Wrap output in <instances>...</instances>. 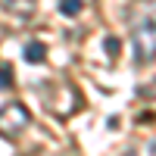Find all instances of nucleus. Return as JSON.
<instances>
[{
  "label": "nucleus",
  "instance_id": "nucleus-1",
  "mask_svg": "<svg viewBox=\"0 0 156 156\" xmlns=\"http://www.w3.org/2000/svg\"><path fill=\"white\" fill-rule=\"evenodd\" d=\"M131 47H134V66H150L156 59V12H147L144 19L134 22Z\"/></svg>",
  "mask_w": 156,
  "mask_h": 156
},
{
  "label": "nucleus",
  "instance_id": "nucleus-6",
  "mask_svg": "<svg viewBox=\"0 0 156 156\" xmlns=\"http://www.w3.org/2000/svg\"><path fill=\"white\" fill-rule=\"evenodd\" d=\"M119 37H106V53H109V59H115V56H119Z\"/></svg>",
  "mask_w": 156,
  "mask_h": 156
},
{
  "label": "nucleus",
  "instance_id": "nucleus-2",
  "mask_svg": "<svg viewBox=\"0 0 156 156\" xmlns=\"http://www.w3.org/2000/svg\"><path fill=\"white\" fill-rule=\"evenodd\" d=\"M31 122V112L25 103H6V106H0V137H6V140H16L25 128H28Z\"/></svg>",
  "mask_w": 156,
  "mask_h": 156
},
{
  "label": "nucleus",
  "instance_id": "nucleus-4",
  "mask_svg": "<svg viewBox=\"0 0 156 156\" xmlns=\"http://www.w3.org/2000/svg\"><path fill=\"white\" fill-rule=\"evenodd\" d=\"M81 9H84L81 0H59V12H62V16H69V19H75Z\"/></svg>",
  "mask_w": 156,
  "mask_h": 156
},
{
  "label": "nucleus",
  "instance_id": "nucleus-3",
  "mask_svg": "<svg viewBox=\"0 0 156 156\" xmlns=\"http://www.w3.org/2000/svg\"><path fill=\"white\" fill-rule=\"evenodd\" d=\"M25 59H28V62H44V59H47V47H44L41 41L25 44Z\"/></svg>",
  "mask_w": 156,
  "mask_h": 156
},
{
  "label": "nucleus",
  "instance_id": "nucleus-5",
  "mask_svg": "<svg viewBox=\"0 0 156 156\" xmlns=\"http://www.w3.org/2000/svg\"><path fill=\"white\" fill-rule=\"evenodd\" d=\"M9 84H12V66L0 62V87H9Z\"/></svg>",
  "mask_w": 156,
  "mask_h": 156
}]
</instances>
